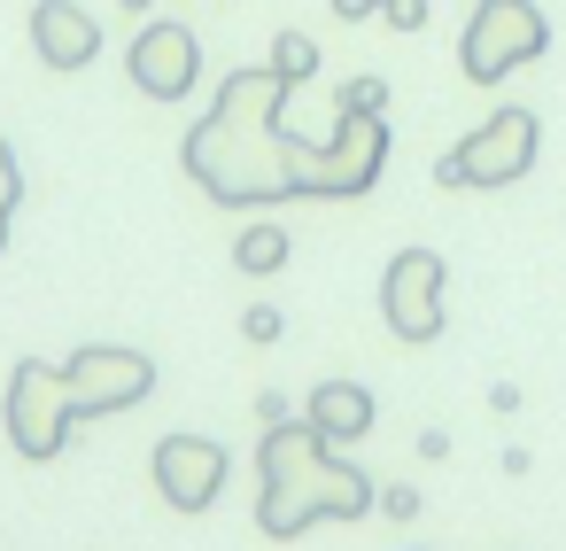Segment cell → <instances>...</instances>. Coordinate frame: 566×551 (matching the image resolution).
I'll return each mask as SVG.
<instances>
[{"label":"cell","instance_id":"obj_11","mask_svg":"<svg viewBox=\"0 0 566 551\" xmlns=\"http://www.w3.org/2000/svg\"><path fill=\"white\" fill-rule=\"evenodd\" d=\"M303 419H311L334 450H349V443H365V435H373L380 404H373V388H365V381H318V388L303 396Z\"/></svg>","mask_w":566,"mask_h":551},{"label":"cell","instance_id":"obj_7","mask_svg":"<svg viewBox=\"0 0 566 551\" xmlns=\"http://www.w3.org/2000/svg\"><path fill=\"white\" fill-rule=\"evenodd\" d=\"M71 427H78V412H71V381H63V365L24 357V365L9 373V443H17L32 466H48V458L71 450Z\"/></svg>","mask_w":566,"mask_h":551},{"label":"cell","instance_id":"obj_9","mask_svg":"<svg viewBox=\"0 0 566 551\" xmlns=\"http://www.w3.org/2000/svg\"><path fill=\"white\" fill-rule=\"evenodd\" d=\"M148 474H156V489H164L171 512H210L218 489H226V474H233V458L210 435H164L156 458H148Z\"/></svg>","mask_w":566,"mask_h":551},{"label":"cell","instance_id":"obj_17","mask_svg":"<svg viewBox=\"0 0 566 551\" xmlns=\"http://www.w3.org/2000/svg\"><path fill=\"white\" fill-rule=\"evenodd\" d=\"M241 334H249V342L264 350V342H280V334H287V319H280L272 303H249V311H241Z\"/></svg>","mask_w":566,"mask_h":551},{"label":"cell","instance_id":"obj_20","mask_svg":"<svg viewBox=\"0 0 566 551\" xmlns=\"http://www.w3.org/2000/svg\"><path fill=\"white\" fill-rule=\"evenodd\" d=\"M117 9H133V17H148V9H156V0H117Z\"/></svg>","mask_w":566,"mask_h":551},{"label":"cell","instance_id":"obj_15","mask_svg":"<svg viewBox=\"0 0 566 551\" xmlns=\"http://www.w3.org/2000/svg\"><path fill=\"white\" fill-rule=\"evenodd\" d=\"M334 110H357V117H388V79H342V94H334Z\"/></svg>","mask_w":566,"mask_h":551},{"label":"cell","instance_id":"obj_16","mask_svg":"<svg viewBox=\"0 0 566 551\" xmlns=\"http://www.w3.org/2000/svg\"><path fill=\"white\" fill-rule=\"evenodd\" d=\"M17 202H24V171H17V148L0 141V249H9V218H17Z\"/></svg>","mask_w":566,"mask_h":551},{"label":"cell","instance_id":"obj_1","mask_svg":"<svg viewBox=\"0 0 566 551\" xmlns=\"http://www.w3.org/2000/svg\"><path fill=\"white\" fill-rule=\"evenodd\" d=\"M287 102L295 86L256 63V71H233L218 86V102L202 110V125L187 133L179 164L187 179L226 202V210H272V202H334V164H326V141H303L287 125Z\"/></svg>","mask_w":566,"mask_h":551},{"label":"cell","instance_id":"obj_18","mask_svg":"<svg viewBox=\"0 0 566 551\" xmlns=\"http://www.w3.org/2000/svg\"><path fill=\"white\" fill-rule=\"evenodd\" d=\"M380 512H388V520H419L427 505H419V489H411V481H388V489H380Z\"/></svg>","mask_w":566,"mask_h":551},{"label":"cell","instance_id":"obj_8","mask_svg":"<svg viewBox=\"0 0 566 551\" xmlns=\"http://www.w3.org/2000/svg\"><path fill=\"white\" fill-rule=\"evenodd\" d=\"M125 71H133V86H140L148 102H187L195 79H202V40H195L187 24L156 17V24H140V40L125 48Z\"/></svg>","mask_w":566,"mask_h":551},{"label":"cell","instance_id":"obj_12","mask_svg":"<svg viewBox=\"0 0 566 551\" xmlns=\"http://www.w3.org/2000/svg\"><path fill=\"white\" fill-rule=\"evenodd\" d=\"M287 257H295V241H287V226H280V218H256V226H241V233H233V272H249V280L287 272Z\"/></svg>","mask_w":566,"mask_h":551},{"label":"cell","instance_id":"obj_19","mask_svg":"<svg viewBox=\"0 0 566 551\" xmlns=\"http://www.w3.org/2000/svg\"><path fill=\"white\" fill-rule=\"evenodd\" d=\"M256 419H264V427H280V419H287V396H280V388H264V396H256Z\"/></svg>","mask_w":566,"mask_h":551},{"label":"cell","instance_id":"obj_10","mask_svg":"<svg viewBox=\"0 0 566 551\" xmlns=\"http://www.w3.org/2000/svg\"><path fill=\"white\" fill-rule=\"evenodd\" d=\"M32 48L48 71H86L102 55V24L78 9V0H40L32 9Z\"/></svg>","mask_w":566,"mask_h":551},{"label":"cell","instance_id":"obj_2","mask_svg":"<svg viewBox=\"0 0 566 551\" xmlns=\"http://www.w3.org/2000/svg\"><path fill=\"white\" fill-rule=\"evenodd\" d=\"M380 512V489L365 466H349L311 419H280L256 443V528L272 543L311 536L318 520H365Z\"/></svg>","mask_w":566,"mask_h":551},{"label":"cell","instance_id":"obj_13","mask_svg":"<svg viewBox=\"0 0 566 551\" xmlns=\"http://www.w3.org/2000/svg\"><path fill=\"white\" fill-rule=\"evenodd\" d=\"M342 24H365V17H388L396 32H427V0H334Z\"/></svg>","mask_w":566,"mask_h":551},{"label":"cell","instance_id":"obj_4","mask_svg":"<svg viewBox=\"0 0 566 551\" xmlns=\"http://www.w3.org/2000/svg\"><path fill=\"white\" fill-rule=\"evenodd\" d=\"M543 48H551V17L535 9V0H473V17L458 32V71L473 86H504Z\"/></svg>","mask_w":566,"mask_h":551},{"label":"cell","instance_id":"obj_3","mask_svg":"<svg viewBox=\"0 0 566 551\" xmlns=\"http://www.w3.org/2000/svg\"><path fill=\"white\" fill-rule=\"evenodd\" d=\"M543 156V117L535 110H496L481 117L450 156H434V187H520Z\"/></svg>","mask_w":566,"mask_h":551},{"label":"cell","instance_id":"obj_14","mask_svg":"<svg viewBox=\"0 0 566 551\" xmlns=\"http://www.w3.org/2000/svg\"><path fill=\"white\" fill-rule=\"evenodd\" d=\"M272 71H280L287 86H311V79H318V40H311V32H280V40H272Z\"/></svg>","mask_w":566,"mask_h":551},{"label":"cell","instance_id":"obj_6","mask_svg":"<svg viewBox=\"0 0 566 551\" xmlns=\"http://www.w3.org/2000/svg\"><path fill=\"white\" fill-rule=\"evenodd\" d=\"M63 381H71V412L78 419H117V412L156 396V357L125 350V342H86V350L63 357Z\"/></svg>","mask_w":566,"mask_h":551},{"label":"cell","instance_id":"obj_5","mask_svg":"<svg viewBox=\"0 0 566 551\" xmlns=\"http://www.w3.org/2000/svg\"><path fill=\"white\" fill-rule=\"evenodd\" d=\"M380 319H388L396 342L427 350L450 326V264L434 249H396L388 272H380Z\"/></svg>","mask_w":566,"mask_h":551}]
</instances>
